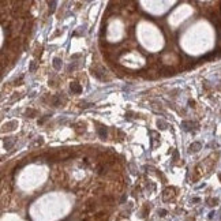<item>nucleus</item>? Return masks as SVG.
<instances>
[{
  "label": "nucleus",
  "mask_w": 221,
  "mask_h": 221,
  "mask_svg": "<svg viewBox=\"0 0 221 221\" xmlns=\"http://www.w3.org/2000/svg\"><path fill=\"white\" fill-rule=\"evenodd\" d=\"M71 90H72V91H75V93H81V91H82V87H81V85H79V83L72 82V83H71Z\"/></svg>",
  "instance_id": "1"
},
{
  "label": "nucleus",
  "mask_w": 221,
  "mask_h": 221,
  "mask_svg": "<svg viewBox=\"0 0 221 221\" xmlns=\"http://www.w3.org/2000/svg\"><path fill=\"white\" fill-rule=\"evenodd\" d=\"M201 149V143L199 142H195V143H192L191 146H190V150L191 152H198Z\"/></svg>",
  "instance_id": "2"
},
{
  "label": "nucleus",
  "mask_w": 221,
  "mask_h": 221,
  "mask_svg": "<svg viewBox=\"0 0 221 221\" xmlns=\"http://www.w3.org/2000/svg\"><path fill=\"white\" fill-rule=\"evenodd\" d=\"M98 135L101 136V139H105V136H106V130L104 128V127H101V128H98Z\"/></svg>",
  "instance_id": "3"
},
{
  "label": "nucleus",
  "mask_w": 221,
  "mask_h": 221,
  "mask_svg": "<svg viewBox=\"0 0 221 221\" xmlns=\"http://www.w3.org/2000/svg\"><path fill=\"white\" fill-rule=\"evenodd\" d=\"M53 67L56 68V70H60V68H62V62H60V59L53 60Z\"/></svg>",
  "instance_id": "4"
},
{
  "label": "nucleus",
  "mask_w": 221,
  "mask_h": 221,
  "mask_svg": "<svg viewBox=\"0 0 221 221\" xmlns=\"http://www.w3.org/2000/svg\"><path fill=\"white\" fill-rule=\"evenodd\" d=\"M15 124V121H11V123H8V124H6V127H8V128H7V130H14V126Z\"/></svg>",
  "instance_id": "5"
},
{
  "label": "nucleus",
  "mask_w": 221,
  "mask_h": 221,
  "mask_svg": "<svg viewBox=\"0 0 221 221\" xmlns=\"http://www.w3.org/2000/svg\"><path fill=\"white\" fill-rule=\"evenodd\" d=\"M55 6H56V3L55 1H52V3H49V8H51V12L55 11Z\"/></svg>",
  "instance_id": "6"
},
{
  "label": "nucleus",
  "mask_w": 221,
  "mask_h": 221,
  "mask_svg": "<svg viewBox=\"0 0 221 221\" xmlns=\"http://www.w3.org/2000/svg\"><path fill=\"white\" fill-rule=\"evenodd\" d=\"M157 124H158V126H161V127H160V128H167V127H165V126H167V124H165L164 121H160V120H158V123H157Z\"/></svg>",
  "instance_id": "7"
},
{
  "label": "nucleus",
  "mask_w": 221,
  "mask_h": 221,
  "mask_svg": "<svg viewBox=\"0 0 221 221\" xmlns=\"http://www.w3.org/2000/svg\"><path fill=\"white\" fill-rule=\"evenodd\" d=\"M158 213H160V214H161V216H165V213H167V212H165V210H160Z\"/></svg>",
  "instance_id": "8"
},
{
  "label": "nucleus",
  "mask_w": 221,
  "mask_h": 221,
  "mask_svg": "<svg viewBox=\"0 0 221 221\" xmlns=\"http://www.w3.org/2000/svg\"><path fill=\"white\" fill-rule=\"evenodd\" d=\"M218 177H220V179H221V175H220V176H218Z\"/></svg>",
  "instance_id": "9"
}]
</instances>
